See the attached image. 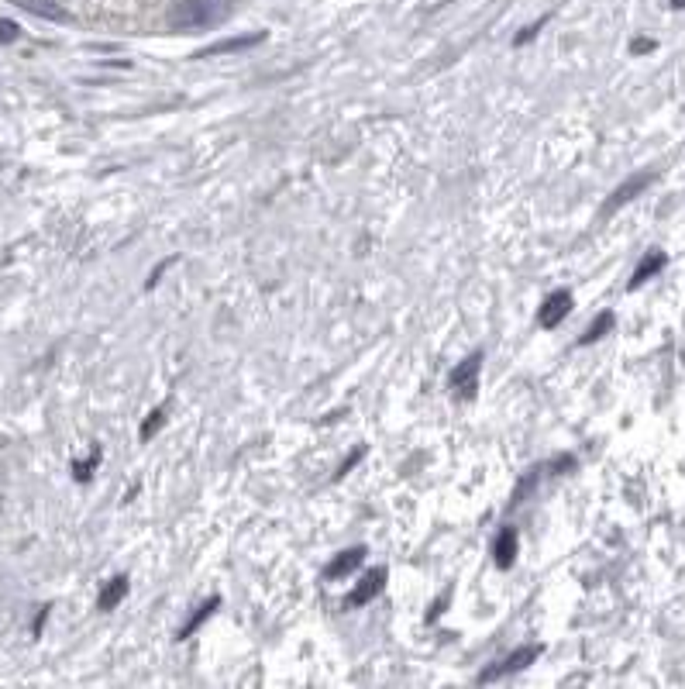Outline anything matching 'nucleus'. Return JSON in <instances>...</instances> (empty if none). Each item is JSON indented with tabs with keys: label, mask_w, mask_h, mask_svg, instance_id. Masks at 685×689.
Listing matches in <instances>:
<instances>
[{
	"label": "nucleus",
	"mask_w": 685,
	"mask_h": 689,
	"mask_svg": "<svg viewBox=\"0 0 685 689\" xmlns=\"http://www.w3.org/2000/svg\"><path fill=\"white\" fill-rule=\"evenodd\" d=\"M266 42V32H255V35H241V38H224V42H214L207 49H200L193 59H210V56H224V52H241V49H252V45Z\"/></svg>",
	"instance_id": "0eeeda50"
},
{
	"label": "nucleus",
	"mask_w": 685,
	"mask_h": 689,
	"mask_svg": "<svg viewBox=\"0 0 685 689\" xmlns=\"http://www.w3.org/2000/svg\"><path fill=\"white\" fill-rule=\"evenodd\" d=\"M537 655H541V645H524V648H517V652H513V655L500 658V662H496L493 669H486V672H482V676H479V683H496V679L510 676V672H520V669H527V665H531Z\"/></svg>",
	"instance_id": "7ed1b4c3"
},
{
	"label": "nucleus",
	"mask_w": 685,
	"mask_h": 689,
	"mask_svg": "<svg viewBox=\"0 0 685 689\" xmlns=\"http://www.w3.org/2000/svg\"><path fill=\"white\" fill-rule=\"evenodd\" d=\"M493 555H496V565H500V569H510L513 559H517V528H503L500 534H496Z\"/></svg>",
	"instance_id": "1a4fd4ad"
},
{
	"label": "nucleus",
	"mask_w": 685,
	"mask_h": 689,
	"mask_svg": "<svg viewBox=\"0 0 685 689\" xmlns=\"http://www.w3.org/2000/svg\"><path fill=\"white\" fill-rule=\"evenodd\" d=\"M541 25H544V21H541ZM541 25H531V28H524V35H517V38H513V45H524V42H531V38H534L537 32H541Z\"/></svg>",
	"instance_id": "a211bd4d"
},
{
	"label": "nucleus",
	"mask_w": 685,
	"mask_h": 689,
	"mask_svg": "<svg viewBox=\"0 0 685 689\" xmlns=\"http://www.w3.org/2000/svg\"><path fill=\"white\" fill-rule=\"evenodd\" d=\"M610 328H613V314H610V311H606V314H599L596 321L589 324V331H586V335L579 338V345H593V342H599V338H603V335H606V331H610Z\"/></svg>",
	"instance_id": "4468645a"
},
{
	"label": "nucleus",
	"mask_w": 685,
	"mask_h": 689,
	"mask_svg": "<svg viewBox=\"0 0 685 689\" xmlns=\"http://www.w3.org/2000/svg\"><path fill=\"white\" fill-rule=\"evenodd\" d=\"M479 373H482V352H472L465 362H458V369L451 373V390L462 400H476L479 393Z\"/></svg>",
	"instance_id": "f03ea898"
},
{
	"label": "nucleus",
	"mask_w": 685,
	"mask_h": 689,
	"mask_svg": "<svg viewBox=\"0 0 685 689\" xmlns=\"http://www.w3.org/2000/svg\"><path fill=\"white\" fill-rule=\"evenodd\" d=\"M235 11V0H179L169 11V28L176 32H200V28H217Z\"/></svg>",
	"instance_id": "f257e3e1"
},
{
	"label": "nucleus",
	"mask_w": 685,
	"mask_h": 689,
	"mask_svg": "<svg viewBox=\"0 0 685 689\" xmlns=\"http://www.w3.org/2000/svg\"><path fill=\"white\" fill-rule=\"evenodd\" d=\"M672 7H685V0H672Z\"/></svg>",
	"instance_id": "aec40b11"
},
{
	"label": "nucleus",
	"mask_w": 685,
	"mask_h": 689,
	"mask_svg": "<svg viewBox=\"0 0 685 689\" xmlns=\"http://www.w3.org/2000/svg\"><path fill=\"white\" fill-rule=\"evenodd\" d=\"M11 4H18L21 11H28V14H38V18H45V21H69V14L62 11L56 0H11Z\"/></svg>",
	"instance_id": "9d476101"
},
{
	"label": "nucleus",
	"mask_w": 685,
	"mask_h": 689,
	"mask_svg": "<svg viewBox=\"0 0 685 689\" xmlns=\"http://www.w3.org/2000/svg\"><path fill=\"white\" fill-rule=\"evenodd\" d=\"M651 49H655V42H648V38H637V42H634L637 56H641V52H651Z\"/></svg>",
	"instance_id": "6ab92c4d"
},
{
	"label": "nucleus",
	"mask_w": 685,
	"mask_h": 689,
	"mask_svg": "<svg viewBox=\"0 0 685 689\" xmlns=\"http://www.w3.org/2000/svg\"><path fill=\"white\" fill-rule=\"evenodd\" d=\"M217 607H221V600H217V596H210V600H204V603H200V607H197V614L190 617V624H183V627H179V641H183V638H190V634L197 631V627L204 624L207 617L214 614Z\"/></svg>",
	"instance_id": "ddd939ff"
},
{
	"label": "nucleus",
	"mask_w": 685,
	"mask_h": 689,
	"mask_svg": "<svg viewBox=\"0 0 685 689\" xmlns=\"http://www.w3.org/2000/svg\"><path fill=\"white\" fill-rule=\"evenodd\" d=\"M124 596H128V576H114L111 583H107L104 590H100L97 607H100V610H114V607H118V603L124 600Z\"/></svg>",
	"instance_id": "9b49d317"
},
{
	"label": "nucleus",
	"mask_w": 685,
	"mask_h": 689,
	"mask_svg": "<svg viewBox=\"0 0 685 689\" xmlns=\"http://www.w3.org/2000/svg\"><path fill=\"white\" fill-rule=\"evenodd\" d=\"M97 462H100V452H93V455H90V462H76V466H73L76 479H80V483H87V479H90V469L97 466Z\"/></svg>",
	"instance_id": "f3484780"
},
{
	"label": "nucleus",
	"mask_w": 685,
	"mask_h": 689,
	"mask_svg": "<svg viewBox=\"0 0 685 689\" xmlns=\"http://www.w3.org/2000/svg\"><path fill=\"white\" fill-rule=\"evenodd\" d=\"M651 180H655V173H641V176H630V180L624 183V187L613 190V197L606 200V207H603L606 218H610L613 211H620V207H624V204H630V200H634L637 193H641L644 187H651Z\"/></svg>",
	"instance_id": "423d86ee"
},
{
	"label": "nucleus",
	"mask_w": 685,
	"mask_h": 689,
	"mask_svg": "<svg viewBox=\"0 0 685 689\" xmlns=\"http://www.w3.org/2000/svg\"><path fill=\"white\" fill-rule=\"evenodd\" d=\"M383 586H386V569L365 572L362 583H358L355 590H352V596L345 600V607H365V603H372L379 593H383Z\"/></svg>",
	"instance_id": "39448f33"
},
{
	"label": "nucleus",
	"mask_w": 685,
	"mask_h": 689,
	"mask_svg": "<svg viewBox=\"0 0 685 689\" xmlns=\"http://www.w3.org/2000/svg\"><path fill=\"white\" fill-rule=\"evenodd\" d=\"M568 311H572V293L568 290H555L548 300L541 304V311H537V321H541V328H558V324L565 321Z\"/></svg>",
	"instance_id": "20e7f679"
},
{
	"label": "nucleus",
	"mask_w": 685,
	"mask_h": 689,
	"mask_svg": "<svg viewBox=\"0 0 685 689\" xmlns=\"http://www.w3.org/2000/svg\"><path fill=\"white\" fill-rule=\"evenodd\" d=\"M18 35H21V28L14 25V21H4V18H0V45L18 42Z\"/></svg>",
	"instance_id": "dca6fc26"
},
{
	"label": "nucleus",
	"mask_w": 685,
	"mask_h": 689,
	"mask_svg": "<svg viewBox=\"0 0 685 689\" xmlns=\"http://www.w3.org/2000/svg\"><path fill=\"white\" fill-rule=\"evenodd\" d=\"M362 559H365V545L348 548V552H341L334 562H328V569H324V579H341V576H348V572H355L358 565H362Z\"/></svg>",
	"instance_id": "6e6552de"
},
{
	"label": "nucleus",
	"mask_w": 685,
	"mask_h": 689,
	"mask_svg": "<svg viewBox=\"0 0 685 689\" xmlns=\"http://www.w3.org/2000/svg\"><path fill=\"white\" fill-rule=\"evenodd\" d=\"M661 266H665V255H661V252H648V255H644L641 266H637L634 276H630V290H637V286H641L644 280H651L655 273H661Z\"/></svg>",
	"instance_id": "f8f14e48"
},
{
	"label": "nucleus",
	"mask_w": 685,
	"mask_h": 689,
	"mask_svg": "<svg viewBox=\"0 0 685 689\" xmlns=\"http://www.w3.org/2000/svg\"><path fill=\"white\" fill-rule=\"evenodd\" d=\"M162 417H166V410H162V407H159V410H152V414H149V421L142 424V438H145V441H149V438L155 435V431L162 428Z\"/></svg>",
	"instance_id": "2eb2a0df"
}]
</instances>
